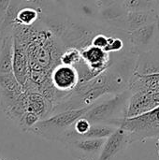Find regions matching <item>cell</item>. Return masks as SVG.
<instances>
[{"label":"cell","mask_w":159,"mask_h":160,"mask_svg":"<svg viewBox=\"0 0 159 160\" xmlns=\"http://www.w3.org/2000/svg\"><path fill=\"white\" fill-rule=\"evenodd\" d=\"M107 125L125 129L129 143L142 139L159 137V106L139 116L112 119Z\"/></svg>","instance_id":"6da1fadb"},{"label":"cell","mask_w":159,"mask_h":160,"mask_svg":"<svg viewBox=\"0 0 159 160\" xmlns=\"http://www.w3.org/2000/svg\"><path fill=\"white\" fill-rule=\"evenodd\" d=\"M89 108L68 110L54 113L50 117L37 122L29 132L45 140L59 141L61 136L68 130L78 119L82 117Z\"/></svg>","instance_id":"7a4b0ae2"},{"label":"cell","mask_w":159,"mask_h":160,"mask_svg":"<svg viewBox=\"0 0 159 160\" xmlns=\"http://www.w3.org/2000/svg\"><path fill=\"white\" fill-rule=\"evenodd\" d=\"M131 95L132 92L127 88L111 99L100 103H95L89 108L83 117L86 118L92 125H107V123L112 119L125 118Z\"/></svg>","instance_id":"3957f363"},{"label":"cell","mask_w":159,"mask_h":160,"mask_svg":"<svg viewBox=\"0 0 159 160\" xmlns=\"http://www.w3.org/2000/svg\"><path fill=\"white\" fill-rule=\"evenodd\" d=\"M51 81L57 92L67 96L75 90L80 82V75L76 67L60 64L54 67L51 72Z\"/></svg>","instance_id":"277c9868"},{"label":"cell","mask_w":159,"mask_h":160,"mask_svg":"<svg viewBox=\"0 0 159 160\" xmlns=\"http://www.w3.org/2000/svg\"><path fill=\"white\" fill-rule=\"evenodd\" d=\"M23 88L13 73L0 74V109L6 113L22 94Z\"/></svg>","instance_id":"5b68a950"},{"label":"cell","mask_w":159,"mask_h":160,"mask_svg":"<svg viewBox=\"0 0 159 160\" xmlns=\"http://www.w3.org/2000/svg\"><path fill=\"white\" fill-rule=\"evenodd\" d=\"M131 43L137 51L146 52L152 51L159 37V21L130 31Z\"/></svg>","instance_id":"8992f818"},{"label":"cell","mask_w":159,"mask_h":160,"mask_svg":"<svg viewBox=\"0 0 159 160\" xmlns=\"http://www.w3.org/2000/svg\"><path fill=\"white\" fill-rule=\"evenodd\" d=\"M13 74L22 87L27 82L30 77V67H29V59L27 55V45L20 41L16 38H14Z\"/></svg>","instance_id":"52a82bcc"},{"label":"cell","mask_w":159,"mask_h":160,"mask_svg":"<svg viewBox=\"0 0 159 160\" xmlns=\"http://www.w3.org/2000/svg\"><path fill=\"white\" fill-rule=\"evenodd\" d=\"M82 61L86 66L96 73H102L108 68L110 61L109 52L102 48L89 45L81 51Z\"/></svg>","instance_id":"ba28073f"},{"label":"cell","mask_w":159,"mask_h":160,"mask_svg":"<svg viewBox=\"0 0 159 160\" xmlns=\"http://www.w3.org/2000/svg\"><path fill=\"white\" fill-rule=\"evenodd\" d=\"M26 104V112H34L41 120L52 115L53 104L39 92L23 91Z\"/></svg>","instance_id":"9c48e42d"},{"label":"cell","mask_w":159,"mask_h":160,"mask_svg":"<svg viewBox=\"0 0 159 160\" xmlns=\"http://www.w3.org/2000/svg\"><path fill=\"white\" fill-rule=\"evenodd\" d=\"M127 143H129L127 132L125 129L118 128L106 140L98 160H112Z\"/></svg>","instance_id":"30bf717a"},{"label":"cell","mask_w":159,"mask_h":160,"mask_svg":"<svg viewBox=\"0 0 159 160\" xmlns=\"http://www.w3.org/2000/svg\"><path fill=\"white\" fill-rule=\"evenodd\" d=\"M14 37L7 35L0 45V74L13 73Z\"/></svg>","instance_id":"8fae6325"},{"label":"cell","mask_w":159,"mask_h":160,"mask_svg":"<svg viewBox=\"0 0 159 160\" xmlns=\"http://www.w3.org/2000/svg\"><path fill=\"white\" fill-rule=\"evenodd\" d=\"M159 21L158 15L154 10L151 11H142V12H132L127 16V24L128 25L130 31L137 28L144 26L146 24Z\"/></svg>","instance_id":"7c38bea8"},{"label":"cell","mask_w":159,"mask_h":160,"mask_svg":"<svg viewBox=\"0 0 159 160\" xmlns=\"http://www.w3.org/2000/svg\"><path fill=\"white\" fill-rule=\"evenodd\" d=\"M105 142V139H79L67 143L84 155H96L102 150Z\"/></svg>","instance_id":"4fadbf2b"},{"label":"cell","mask_w":159,"mask_h":160,"mask_svg":"<svg viewBox=\"0 0 159 160\" xmlns=\"http://www.w3.org/2000/svg\"><path fill=\"white\" fill-rule=\"evenodd\" d=\"M37 11L32 8H22L17 13V21L20 24L23 26H28L33 24L37 19Z\"/></svg>","instance_id":"5bb4252c"},{"label":"cell","mask_w":159,"mask_h":160,"mask_svg":"<svg viewBox=\"0 0 159 160\" xmlns=\"http://www.w3.org/2000/svg\"><path fill=\"white\" fill-rule=\"evenodd\" d=\"M60 61L61 64L76 67L82 61V52L76 48H70L61 54Z\"/></svg>","instance_id":"9a60e30c"},{"label":"cell","mask_w":159,"mask_h":160,"mask_svg":"<svg viewBox=\"0 0 159 160\" xmlns=\"http://www.w3.org/2000/svg\"><path fill=\"white\" fill-rule=\"evenodd\" d=\"M41 119L38 115H37L36 113L34 112H26L22 116V118L20 119L19 123H18V126L19 128L22 130V131H25V132H29L30 129L37 123L39 122Z\"/></svg>","instance_id":"2e32d148"},{"label":"cell","mask_w":159,"mask_h":160,"mask_svg":"<svg viewBox=\"0 0 159 160\" xmlns=\"http://www.w3.org/2000/svg\"><path fill=\"white\" fill-rule=\"evenodd\" d=\"M109 39H110V38H107L106 36L99 34V35H97L96 37H94L92 38L91 45L96 46V47H99V48H102L105 50L109 44Z\"/></svg>","instance_id":"e0dca14e"},{"label":"cell","mask_w":159,"mask_h":160,"mask_svg":"<svg viewBox=\"0 0 159 160\" xmlns=\"http://www.w3.org/2000/svg\"><path fill=\"white\" fill-rule=\"evenodd\" d=\"M122 47H123V42H122L121 39L110 38L109 44H108L107 48L105 49V51H107L108 52H118V51H120L122 49Z\"/></svg>","instance_id":"ac0fdd59"},{"label":"cell","mask_w":159,"mask_h":160,"mask_svg":"<svg viewBox=\"0 0 159 160\" xmlns=\"http://www.w3.org/2000/svg\"><path fill=\"white\" fill-rule=\"evenodd\" d=\"M0 160H6V159H3V158H0Z\"/></svg>","instance_id":"d6986e66"},{"label":"cell","mask_w":159,"mask_h":160,"mask_svg":"<svg viewBox=\"0 0 159 160\" xmlns=\"http://www.w3.org/2000/svg\"><path fill=\"white\" fill-rule=\"evenodd\" d=\"M158 153H159V151H158Z\"/></svg>","instance_id":"ffe728a7"}]
</instances>
